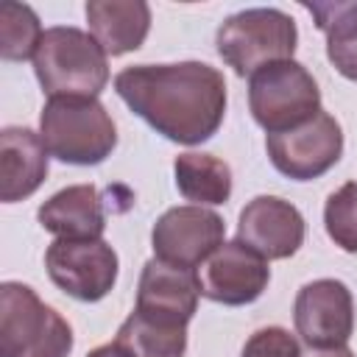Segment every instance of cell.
<instances>
[{"label":"cell","instance_id":"obj_1","mask_svg":"<svg viewBox=\"0 0 357 357\" xmlns=\"http://www.w3.org/2000/svg\"><path fill=\"white\" fill-rule=\"evenodd\" d=\"M120 100L178 145L212 139L226 114V78L206 61L137 64L114 75Z\"/></svg>","mask_w":357,"mask_h":357},{"label":"cell","instance_id":"obj_4","mask_svg":"<svg viewBox=\"0 0 357 357\" xmlns=\"http://www.w3.org/2000/svg\"><path fill=\"white\" fill-rule=\"evenodd\" d=\"M70 324L22 282L0 284V357H67Z\"/></svg>","mask_w":357,"mask_h":357},{"label":"cell","instance_id":"obj_11","mask_svg":"<svg viewBox=\"0 0 357 357\" xmlns=\"http://www.w3.org/2000/svg\"><path fill=\"white\" fill-rule=\"evenodd\" d=\"M195 276L204 298L223 307H243L265 293L271 282V268L268 259L259 257L251 245L231 240L218 245L195 268Z\"/></svg>","mask_w":357,"mask_h":357},{"label":"cell","instance_id":"obj_3","mask_svg":"<svg viewBox=\"0 0 357 357\" xmlns=\"http://www.w3.org/2000/svg\"><path fill=\"white\" fill-rule=\"evenodd\" d=\"M39 137L64 165H100L117 145L112 114L98 98H47L39 114Z\"/></svg>","mask_w":357,"mask_h":357},{"label":"cell","instance_id":"obj_14","mask_svg":"<svg viewBox=\"0 0 357 357\" xmlns=\"http://www.w3.org/2000/svg\"><path fill=\"white\" fill-rule=\"evenodd\" d=\"M47 148L33 128L6 126L0 131V198L17 204L33 195L47 178Z\"/></svg>","mask_w":357,"mask_h":357},{"label":"cell","instance_id":"obj_5","mask_svg":"<svg viewBox=\"0 0 357 357\" xmlns=\"http://www.w3.org/2000/svg\"><path fill=\"white\" fill-rule=\"evenodd\" d=\"M298 31L282 8H243L226 17L215 33L220 59L237 75H254L259 67L287 61L296 53Z\"/></svg>","mask_w":357,"mask_h":357},{"label":"cell","instance_id":"obj_10","mask_svg":"<svg viewBox=\"0 0 357 357\" xmlns=\"http://www.w3.org/2000/svg\"><path fill=\"white\" fill-rule=\"evenodd\" d=\"M226 223L215 209L184 204L159 215L151 231L156 259L195 271L226 240Z\"/></svg>","mask_w":357,"mask_h":357},{"label":"cell","instance_id":"obj_13","mask_svg":"<svg viewBox=\"0 0 357 357\" xmlns=\"http://www.w3.org/2000/svg\"><path fill=\"white\" fill-rule=\"evenodd\" d=\"M198 296H201V287H198L195 271L167 265L153 257L142 265L134 312L159 324L187 326L198 310Z\"/></svg>","mask_w":357,"mask_h":357},{"label":"cell","instance_id":"obj_19","mask_svg":"<svg viewBox=\"0 0 357 357\" xmlns=\"http://www.w3.org/2000/svg\"><path fill=\"white\" fill-rule=\"evenodd\" d=\"M114 343L126 349L128 357H184L187 326H170L151 321L139 312H131L120 324Z\"/></svg>","mask_w":357,"mask_h":357},{"label":"cell","instance_id":"obj_22","mask_svg":"<svg viewBox=\"0 0 357 357\" xmlns=\"http://www.w3.org/2000/svg\"><path fill=\"white\" fill-rule=\"evenodd\" d=\"M240 357H301V346L284 326H262L245 340Z\"/></svg>","mask_w":357,"mask_h":357},{"label":"cell","instance_id":"obj_15","mask_svg":"<svg viewBox=\"0 0 357 357\" xmlns=\"http://www.w3.org/2000/svg\"><path fill=\"white\" fill-rule=\"evenodd\" d=\"M36 218L56 240H100L106 231L103 198L92 184H70L53 192L39 206Z\"/></svg>","mask_w":357,"mask_h":357},{"label":"cell","instance_id":"obj_24","mask_svg":"<svg viewBox=\"0 0 357 357\" xmlns=\"http://www.w3.org/2000/svg\"><path fill=\"white\" fill-rule=\"evenodd\" d=\"M315 357H354V351H351V349H346V346H340V349H326V351H318Z\"/></svg>","mask_w":357,"mask_h":357},{"label":"cell","instance_id":"obj_9","mask_svg":"<svg viewBox=\"0 0 357 357\" xmlns=\"http://www.w3.org/2000/svg\"><path fill=\"white\" fill-rule=\"evenodd\" d=\"M296 335L315 351L340 349L354 335V298L340 279L307 282L293 301Z\"/></svg>","mask_w":357,"mask_h":357},{"label":"cell","instance_id":"obj_2","mask_svg":"<svg viewBox=\"0 0 357 357\" xmlns=\"http://www.w3.org/2000/svg\"><path fill=\"white\" fill-rule=\"evenodd\" d=\"M33 73L47 98H98L109 84V56L92 33L56 25L39 42Z\"/></svg>","mask_w":357,"mask_h":357},{"label":"cell","instance_id":"obj_20","mask_svg":"<svg viewBox=\"0 0 357 357\" xmlns=\"http://www.w3.org/2000/svg\"><path fill=\"white\" fill-rule=\"evenodd\" d=\"M45 31L39 14L25 3H3L0 6V56L6 61L33 59L39 50Z\"/></svg>","mask_w":357,"mask_h":357},{"label":"cell","instance_id":"obj_23","mask_svg":"<svg viewBox=\"0 0 357 357\" xmlns=\"http://www.w3.org/2000/svg\"><path fill=\"white\" fill-rule=\"evenodd\" d=\"M86 357H128V351H126V349H120V346L112 340V343H103V346L92 349Z\"/></svg>","mask_w":357,"mask_h":357},{"label":"cell","instance_id":"obj_16","mask_svg":"<svg viewBox=\"0 0 357 357\" xmlns=\"http://www.w3.org/2000/svg\"><path fill=\"white\" fill-rule=\"evenodd\" d=\"M89 33L106 50V56H123L139 50L151 31V6L142 0H89L86 3Z\"/></svg>","mask_w":357,"mask_h":357},{"label":"cell","instance_id":"obj_17","mask_svg":"<svg viewBox=\"0 0 357 357\" xmlns=\"http://www.w3.org/2000/svg\"><path fill=\"white\" fill-rule=\"evenodd\" d=\"M318 31L326 36L329 64L349 81H357V0L304 3Z\"/></svg>","mask_w":357,"mask_h":357},{"label":"cell","instance_id":"obj_7","mask_svg":"<svg viewBox=\"0 0 357 357\" xmlns=\"http://www.w3.org/2000/svg\"><path fill=\"white\" fill-rule=\"evenodd\" d=\"M265 151L271 165L293 178V181H312L332 170L343 156V131L340 123L329 112H318L298 128L268 134Z\"/></svg>","mask_w":357,"mask_h":357},{"label":"cell","instance_id":"obj_6","mask_svg":"<svg viewBox=\"0 0 357 357\" xmlns=\"http://www.w3.org/2000/svg\"><path fill=\"white\" fill-rule=\"evenodd\" d=\"M248 109L259 128L282 134L321 112V89L301 61H273L248 78Z\"/></svg>","mask_w":357,"mask_h":357},{"label":"cell","instance_id":"obj_8","mask_svg":"<svg viewBox=\"0 0 357 357\" xmlns=\"http://www.w3.org/2000/svg\"><path fill=\"white\" fill-rule=\"evenodd\" d=\"M50 282L75 301H100L117 282V251L100 240H53L45 251Z\"/></svg>","mask_w":357,"mask_h":357},{"label":"cell","instance_id":"obj_18","mask_svg":"<svg viewBox=\"0 0 357 357\" xmlns=\"http://www.w3.org/2000/svg\"><path fill=\"white\" fill-rule=\"evenodd\" d=\"M173 176L178 192L195 206H220L231 198V167L212 153H178Z\"/></svg>","mask_w":357,"mask_h":357},{"label":"cell","instance_id":"obj_21","mask_svg":"<svg viewBox=\"0 0 357 357\" xmlns=\"http://www.w3.org/2000/svg\"><path fill=\"white\" fill-rule=\"evenodd\" d=\"M324 226L337 248L357 254V181H346L326 198Z\"/></svg>","mask_w":357,"mask_h":357},{"label":"cell","instance_id":"obj_12","mask_svg":"<svg viewBox=\"0 0 357 357\" xmlns=\"http://www.w3.org/2000/svg\"><path fill=\"white\" fill-rule=\"evenodd\" d=\"M307 234L304 215L298 206L279 195H257L251 198L237 220V240L251 245L265 259H287L293 257Z\"/></svg>","mask_w":357,"mask_h":357}]
</instances>
